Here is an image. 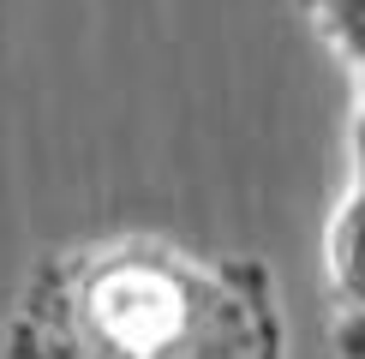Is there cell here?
Returning <instances> with one entry per match:
<instances>
[{
  "mask_svg": "<svg viewBox=\"0 0 365 359\" xmlns=\"http://www.w3.org/2000/svg\"><path fill=\"white\" fill-rule=\"evenodd\" d=\"M0 359H287V323L264 258L90 234L42 251Z\"/></svg>",
  "mask_w": 365,
  "mask_h": 359,
  "instance_id": "6da1fadb",
  "label": "cell"
}]
</instances>
